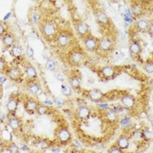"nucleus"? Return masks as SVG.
<instances>
[{
	"mask_svg": "<svg viewBox=\"0 0 153 153\" xmlns=\"http://www.w3.org/2000/svg\"><path fill=\"white\" fill-rule=\"evenodd\" d=\"M39 30L41 34L47 40L54 39L58 33L57 25L51 21H44L39 25Z\"/></svg>",
	"mask_w": 153,
	"mask_h": 153,
	"instance_id": "f257e3e1",
	"label": "nucleus"
},
{
	"mask_svg": "<svg viewBox=\"0 0 153 153\" xmlns=\"http://www.w3.org/2000/svg\"><path fill=\"white\" fill-rule=\"evenodd\" d=\"M68 63L74 67H79L82 64L85 60V54L82 50L73 49L68 53Z\"/></svg>",
	"mask_w": 153,
	"mask_h": 153,
	"instance_id": "f03ea898",
	"label": "nucleus"
},
{
	"mask_svg": "<svg viewBox=\"0 0 153 153\" xmlns=\"http://www.w3.org/2000/svg\"><path fill=\"white\" fill-rule=\"evenodd\" d=\"M5 74H6L7 78L10 79L11 81L18 82L23 78L24 72L19 67L13 66V67H10L7 68V70L5 71Z\"/></svg>",
	"mask_w": 153,
	"mask_h": 153,
	"instance_id": "7ed1b4c3",
	"label": "nucleus"
},
{
	"mask_svg": "<svg viewBox=\"0 0 153 153\" xmlns=\"http://www.w3.org/2000/svg\"><path fill=\"white\" fill-rule=\"evenodd\" d=\"M83 45L85 47V50L90 53H93L94 51L97 50L98 47V39L96 37H94L92 34H88L86 36L85 38L82 39Z\"/></svg>",
	"mask_w": 153,
	"mask_h": 153,
	"instance_id": "20e7f679",
	"label": "nucleus"
},
{
	"mask_svg": "<svg viewBox=\"0 0 153 153\" xmlns=\"http://www.w3.org/2000/svg\"><path fill=\"white\" fill-rule=\"evenodd\" d=\"M54 41L59 48H66L70 44L71 36L67 32H58Z\"/></svg>",
	"mask_w": 153,
	"mask_h": 153,
	"instance_id": "39448f33",
	"label": "nucleus"
},
{
	"mask_svg": "<svg viewBox=\"0 0 153 153\" xmlns=\"http://www.w3.org/2000/svg\"><path fill=\"white\" fill-rule=\"evenodd\" d=\"M114 47V41L108 37H102L98 40V47L97 49L103 53L110 52Z\"/></svg>",
	"mask_w": 153,
	"mask_h": 153,
	"instance_id": "423d86ee",
	"label": "nucleus"
},
{
	"mask_svg": "<svg viewBox=\"0 0 153 153\" xmlns=\"http://www.w3.org/2000/svg\"><path fill=\"white\" fill-rule=\"evenodd\" d=\"M26 88L28 92L33 96H39L41 94V86L37 80H29Z\"/></svg>",
	"mask_w": 153,
	"mask_h": 153,
	"instance_id": "0eeeda50",
	"label": "nucleus"
},
{
	"mask_svg": "<svg viewBox=\"0 0 153 153\" xmlns=\"http://www.w3.org/2000/svg\"><path fill=\"white\" fill-rule=\"evenodd\" d=\"M74 27H75V30H76V33L77 34L80 36L81 38H85L86 36H88L90 32L89 30V25L87 23L83 22V21H77L75 22L74 25Z\"/></svg>",
	"mask_w": 153,
	"mask_h": 153,
	"instance_id": "6e6552de",
	"label": "nucleus"
},
{
	"mask_svg": "<svg viewBox=\"0 0 153 153\" xmlns=\"http://www.w3.org/2000/svg\"><path fill=\"white\" fill-rule=\"evenodd\" d=\"M56 137L57 139L59 140V142L62 144H66L71 140V133L69 130H68L67 128H59V130H57L56 133Z\"/></svg>",
	"mask_w": 153,
	"mask_h": 153,
	"instance_id": "1a4fd4ad",
	"label": "nucleus"
},
{
	"mask_svg": "<svg viewBox=\"0 0 153 153\" xmlns=\"http://www.w3.org/2000/svg\"><path fill=\"white\" fill-rule=\"evenodd\" d=\"M24 74L29 80H37L38 72L36 68L30 62H26L24 66Z\"/></svg>",
	"mask_w": 153,
	"mask_h": 153,
	"instance_id": "9d476101",
	"label": "nucleus"
},
{
	"mask_svg": "<svg viewBox=\"0 0 153 153\" xmlns=\"http://www.w3.org/2000/svg\"><path fill=\"white\" fill-rule=\"evenodd\" d=\"M120 102H121V105L123 107V108H133L136 106V99L132 94H126L123 95L120 98Z\"/></svg>",
	"mask_w": 153,
	"mask_h": 153,
	"instance_id": "9b49d317",
	"label": "nucleus"
},
{
	"mask_svg": "<svg viewBox=\"0 0 153 153\" xmlns=\"http://www.w3.org/2000/svg\"><path fill=\"white\" fill-rule=\"evenodd\" d=\"M2 44L4 49H11L16 44V37L12 33L7 32L1 38Z\"/></svg>",
	"mask_w": 153,
	"mask_h": 153,
	"instance_id": "f8f14e48",
	"label": "nucleus"
},
{
	"mask_svg": "<svg viewBox=\"0 0 153 153\" xmlns=\"http://www.w3.org/2000/svg\"><path fill=\"white\" fill-rule=\"evenodd\" d=\"M129 51L132 57L139 56L142 53L141 43L138 40H135V39L130 40L129 44Z\"/></svg>",
	"mask_w": 153,
	"mask_h": 153,
	"instance_id": "ddd939ff",
	"label": "nucleus"
},
{
	"mask_svg": "<svg viewBox=\"0 0 153 153\" xmlns=\"http://www.w3.org/2000/svg\"><path fill=\"white\" fill-rule=\"evenodd\" d=\"M39 102L35 100L34 98H29V99H26L24 102V108H25V110L29 113V114H34L36 113V109L39 106Z\"/></svg>",
	"mask_w": 153,
	"mask_h": 153,
	"instance_id": "4468645a",
	"label": "nucleus"
},
{
	"mask_svg": "<svg viewBox=\"0 0 153 153\" xmlns=\"http://www.w3.org/2000/svg\"><path fill=\"white\" fill-rule=\"evenodd\" d=\"M88 97L89 98V100H90L91 102L98 103V102H101L104 99L105 95H104V94H103L100 89H98V88H94V89H91V90L88 91Z\"/></svg>",
	"mask_w": 153,
	"mask_h": 153,
	"instance_id": "2eb2a0df",
	"label": "nucleus"
},
{
	"mask_svg": "<svg viewBox=\"0 0 153 153\" xmlns=\"http://www.w3.org/2000/svg\"><path fill=\"white\" fill-rule=\"evenodd\" d=\"M152 21L145 19V18H139L137 19V21L135 22V28L136 30H137L138 32H145L148 30L150 25Z\"/></svg>",
	"mask_w": 153,
	"mask_h": 153,
	"instance_id": "dca6fc26",
	"label": "nucleus"
},
{
	"mask_svg": "<svg viewBox=\"0 0 153 153\" xmlns=\"http://www.w3.org/2000/svg\"><path fill=\"white\" fill-rule=\"evenodd\" d=\"M18 107H19V100L15 96H11L6 103V108L9 114H11L12 116H15Z\"/></svg>",
	"mask_w": 153,
	"mask_h": 153,
	"instance_id": "f3484780",
	"label": "nucleus"
},
{
	"mask_svg": "<svg viewBox=\"0 0 153 153\" xmlns=\"http://www.w3.org/2000/svg\"><path fill=\"white\" fill-rule=\"evenodd\" d=\"M95 19H96V21L100 25H106L108 24L109 23V17L108 15L107 14V12L102 10V9H99L97 10L95 12Z\"/></svg>",
	"mask_w": 153,
	"mask_h": 153,
	"instance_id": "a211bd4d",
	"label": "nucleus"
},
{
	"mask_svg": "<svg viewBox=\"0 0 153 153\" xmlns=\"http://www.w3.org/2000/svg\"><path fill=\"white\" fill-rule=\"evenodd\" d=\"M101 74L104 77V78H112L115 76L116 74V72H117V69L115 67L113 66H110V65H107V66H104L101 68Z\"/></svg>",
	"mask_w": 153,
	"mask_h": 153,
	"instance_id": "6ab92c4d",
	"label": "nucleus"
},
{
	"mask_svg": "<svg viewBox=\"0 0 153 153\" xmlns=\"http://www.w3.org/2000/svg\"><path fill=\"white\" fill-rule=\"evenodd\" d=\"M116 145L122 151H125L130 147V139L125 135H121L117 140Z\"/></svg>",
	"mask_w": 153,
	"mask_h": 153,
	"instance_id": "aec40b11",
	"label": "nucleus"
},
{
	"mask_svg": "<svg viewBox=\"0 0 153 153\" xmlns=\"http://www.w3.org/2000/svg\"><path fill=\"white\" fill-rule=\"evenodd\" d=\"M75 113H76V116L80 119L84 120V119H88L90 117L91 110L88 106L78 107L75 110Z\"/></svg>",
	"mask_w": 153,
	"mask_h": 153,
	"instance_id": "412c9836",
	"label": "nucleus"
},
{
	"mask_svg": "<svg viewBox=\"0 0 153 153\" xmlns=\"http://www.w3.org/2000/svg\"><path fill=\"white\" fill-rule=\"evenodd\" d=\"M7 124H8V126L12 130H19L20 127H21V125H22L20 119L18 117H16V116H12L11 117L8 118Z\"/></svg>",
	"mask_w": 153,
	"mask_h": 153,
	"instance_id": "4be33fe9",
	"label": "nucleus"
},
{
	"mask_svg": "<svg viewBox=\"0 0 153 153\" xmlns=\"http://www.w3.org/2000/svg\"><path fill=\"white\" fill-rule=\"evenodd\" d=\"M68 85L73 90L81 89V80L77 75H71L68 78Z\"/></svg>",
	"mask_w": 153,
	"mask_h": 153,
	"instance_id": "5701e85b",
	"label": "nucleus"
},
{
	"mask_svg": "<svg viewBox=\"0 0 153 153\" xmlns=\"http://www.w3.org/2000/svg\"><path fill=\"white\" fill-rule=\"evenodd\" d=\"M23 48L21 46L18 45V44H15L13 47L10 49V53L12 57L16 58V59H20L22 56H23Z\"/></svg>",
	"mask_w": 153,
	"mask_h": 153,
	"instance_id": "b1692460",
	"label": "nucleus"
},
{
	"mask_svg": "<svg viewBox=\"0 0 153 153\" xmlns=\"http://www.w3.org/2000/svg\"><path fill=\"white\" fill-rule=\"evenodd\" d=\"M130 11H131V13H132V16L140 17L141 14L143 13V6L140 4V3L135 2L134 4H132V5L130 7Z\"/></svg>",
	"mask_w": 153,
	"mask_h": 153,
	"instance_id": "393cba45",
	"label": "nucleus"
},
{
	"mask_svg": "<svg viewBox=\"0 0 153 153\" xmlns=\"http://www.w3.org/2000/svg\"><path fill=\"white\" fill-rule=\"evenodd\" d=\"M120 125L123 130H129L132 127V120L129 117H123L120 120Z\"/></svg>",
	"mask_w": 153,
	"mask_h": 153,
	"instance_id": "a878e982",
	"label": "nucleus"
},
{
	"mask_svg": "<svg viewBox=\"0 0 153 153\" xmlns=\"http://www.w3.org/2000/svg\"><path fill=\"white\" fill-rule=\"evenodd\" d=\"M106 119L108 121V122H110V123H114V122H116L118 118V114L117 113H116L114 110H112L111 108H109L108 111L106 112Z\"/></svg>",
	"mask_w": 153,
	"mask_h": 153,
	"instance_id": "bb28decb",
	"label": "nucleus"
},
{
	"mask_svg": "<svg viewBox=\"0 0 153 153\" xmlns=\"http://www.w3.org/2000/svg\"><path fill=\"white\" fill-rule=\"evenodd\" d=\"M57 68V62L53 59H48L45 64V68L48 71H55Z\"/></svg>",
	"mask_w": 153,
	"mask_h": 153,
	"instance_id": "cd10ccee",
	"label": "nucleus"
},
{
	"mask_svg": "<svg viewBox=\"0 0 153 153\" xmlns=\"http://www.w3.org/2000/svg\"><path fill=\"white\" fill-rule=\"evenodd\" d=\"M48 111H49V108L47 105H45L44 103L43 104L42 103H39L38 108H37V109H36V113L38 115H39V116H45V115H47V113H48Z\"/></svg>",
	"mask_w": 153,
	"mask_h": 153,
	"instance_id": "c85d7f7f",
	"label": "nucleus"
},
{
	"mask_svg": "<svg viewBox=\"0 0 153 153\" xmlns=\"http://www.w3.org/2000/svg\"><path fill=\"white\" fill-rule=\"evenodd\" d=\"M61 93L64 96L68 97L73 94V89L68 84H62L61 85Z\"/></svg>",
	"mask_w": 153,
	"mask_h": 153,
	"instance_id": "c756f323",
	"label": "nucleus"
},
{
	"mask_svg": "<svg viewBox=\"0 0 153 153\" xmlns=\"http://www.w3.org/2000/svg\"><path fill=\"white\" fill-rule=\"evenodd\" d=\"M143 69L144 71L147 73V74H152L153 73V64H152V59H147L145 62H144V64H143Z\"/></svg>",
	"mask_w": 153,
	"mask_h": 153,
	"instance_id": "7c9ffc66",
	"label": "nucleus"
},
{
	"mask_svg": "<svg viewBox=\"0 0 153 153\" xmlns=\"http://www.w3.org/2000/svg\"><path fill=\"white\" fill-rule=\"evenodd\" d=\"M7 151L9 152V153L20 152V149H19V147L15 143H11L7 146Z\"/></svg>",
	"mask_w": 153,
	"mask_h": 153,
	"instance_id": "2f4dec72",
	"label": "nucleus"
},
{
	"mask_svg": "<svg viewBox=\"0 0 153 153\" xmlns=\"http://www.w3.org/2000/svg\"><path fill=\"white\" fill-rule=\"evenodd\" d=\"M142 137L145 140L151 141L152 139V131L150 130H145L142 132Z\"/></svg>",
	"mask_w": 153,
	"mask_h": 153,
	"instance_id": "473e14b6",
	"label": "nucleus"
},
{
	"mask_svg": "<svg viewBox=\"0 0 153 153\" xmlns=\"http://www.w3.org/2000/svg\"><path fill=\"white\" fill-rule=\"evenodd\" d=\"M7 68H8V66H7L6 60L4 57H0V73H5Z\"/></svg>",
	"mask_w": 153,
	"mask_h": 153,
	"instance_id": "72a5a7b5",
	"label": "nucleus"
},
{
	"mask_svg": "<svg viewBox=\"0 0 153 153\" xmlns=\"http://www.w3.org/2000/svg\"><path fill=\"white\" fill-rule=\"evenodd\" d=\"M54 77H55L56 80H58L59 82H65V80H66V75H65V74L62 73V72H60V71L55 72Z\"/></svg>",
	"mask_w": 153,
	"mask_h": 153,
	"instance_id": "f704fd0d",
	"label": "nucleus"
},
{
	"mask_svg": "<svg viewBox=\"0 0 153 153\" xmlns=\"http://www.w3.org/2000/svg\"><path fill=\"white\" fill-rule=\"evenodd\" d=\"M25 55L28 57V59H33V55H34V51L30 46H27L25 49Z\"/></svg>",
	"mask_w": 153,
	"mask_h": 153,
	"instance_id": "c9c22d12",
	"label": "nucleus"
},
{
	"mask_svg": "<svg viewBox=\"0 0 153 153\" xmlns=\"http://www.w3.org/2000/svg\"><path fill=\"white\" fill-rule=\"evenodd\" d=\"M108 153H123V151H122L121 149H119V148H118L117 145H113V146H111V147L108 149Z\"/></svg>",
	"mask_w": 153,
	"mask_h": 153,
	"instance_id": "e433bc0d",
	"label": "nucleus"
},
{
	"mask_svg": "<svg viewBox=\"0 0 153 153\" xmlns=\"http://www.w3.org/2000/svg\"><path fill=\"white\" fill-rule=\"evenodd\" d=\"M6 33H7V28H6V26L2 23V22H0V37L2 38Z\"/></svg>",
	"mask_w": 153,
	"mask_h": 153,
	"instance_id": "4c0bfd02",
	"label": "nucleus"
},
{
	"mask_svg": "<svg viewBox=\"0 0 153 153\" xmlns=\"http://www.w3.org/2000/svg\"><path fill=\"white\" fill-rule=\"evenodd\" d=\"M111 109L114 110L116 113H117L118 114V113H120V112H122V111L123 110V107L122 106L121 104H116L115 106L111 108Z\"/></svg>",
	"mask_w": 153,
	"mask_h": 153,
	"instance_id": "58836bf2",
	"label": "nucleus"
},
{
	"mask_svg": "<svg viewBox=\"0 0 153 153\" xmlns=\"http://www.w3.org/2000/svg\"><path fill=\"white\" fill-rule=\"evenodd\" d=\"M76 102H77V104L79 105V107L88 106L87 102H86L84 99H82V98H79V99H77V100H76Z\"/></svg>",
	"mask_w": 153,
	"mask_h": 153,
	"instance_id": "ea45409f",
	"label": "nucleus"
},
{
	"mask_svg": "<svg viewBox=\"0 0 153 153\" xmlns=\"http://www.w3.org/2000/svg\"><path fill=\"white\" fill-rule=\"evenodd\" d=\"M64 100L62 99V98H60V97H57L56 99H55V104L57 105V106L61 107L64 105Z\"/></svg>",
	"mask_w": 153,
	"mask_h": 153,
	"instance_id": "a19ab883",
	"label": "nucleus"
},
{
	"mask_svg": "<svg viewBox=\"0 0 153 153\" xmlns=\"http://www.w3.org/2000/svg\"><path fill=\"white\" fill-rule=\"evenodd\" d=\"M39 19L38 17V14L36 12H34L33 15V23L37 25V24L39 23Z\"/></svg>",
	"mask_w": 153,
	"mask_h": 153,
	"instance_id": "79ce46f5",
	"label": "nucleus"
},
{
	"mask_svg": "<svg viewBox=\"0 0 153 153\" xmlns=\"http://www.w3.org/2000/svg\"><path fill=\"white\" fill-rule=\"evenodd\" d=\"M152 28H153V25H152V22L151 25H150V26H149V28H148V30H147V32H149V33H150V35L151 36L152 35Z\"/></svg>",
	"mask_w": 153,
	"mask_h": 153,
	"instance_id": "37998d69",
	"label": "nucleus"
},
{
	"mask_svg": "<svg viewBox=\"0 0 153 153\" xmlns=\"http://www.w3.org/2000/svg\"><path fill=\"white\" fill-rule=\"evenodd\" d=\"M45 105H47V106H52L53 103V102H51V101H49V100H46V101H44V102H43Z\"/></svg>",
	"mask_w": 153,
	"mask_h": 153,
	"instance_id": "c03bdc74",
	"label": "nucleus"
},
{
	"mask_svg": "<svg viewBox=\"0 0 153 153\" xmlns=\"http://www.w3.org/2000/svg\"><path fill=\"white\" fill-rule=\"evenodd\" d=\"M74 146L76 148V149H78V148H82V145L78 143V142H74Z\"/></svg>",
	"mask_w": 153,
	"mask_h": 153,
	"instance_id": "a18cd8bd",
	"label": "nucleus"
},
{
	"mask_svg": "<svg viewBox=\"0 0 153 153\" xmlns=\"http://www.w3.org/2000/svg\"><path fill=\"white\" fill-rule=\"evenodd\" d=\"M5 81H6V77H4V76H0V82H1L2 84L4 83Z\"/></svg>",
	"mask_w": 153,
	"mask_h": 153,
	"instance_id": "49530a36",
	"label": "nucleus"
},
{
	"mask_svg": "<svg viewBox=\"0 0 153 153\" xmlns=\"http://www.w3.org/2000/svg\"><path fill=\"white\" fill-rule=\"evenodd\" d=\"M4 149V144L0 143V152H3Z\"/></svg>",
	"mask_w": 153,
	"mask_h": 153,
	"instance_id": "de8ad7c7",
	"label": "nucleus"
},
{
	"mask_svg": "<svg viewBox=\"0 0 153 153\" xmlns=\"http://www.w3.org/2000/svg\"><path fill=\"white\" fill-rule=\"evenodd\" d=\"M71 153H82L81 151H79V150H77V149H75V150H73Z\"/></svg>",
	"mask_w": 153,
	"mask_h": 153,
	"instance_id": "09e8293b",
	"label": "nucleus"
},
{
	"mask_svg": "<svg viewBox=\"0 0 153 153\" xmlns=\"http://www.w3.org/2000/svg\"><path fill=\"white\" fill-rule=\"evenodd\" d=\"M0 112H1V107H0Z\"/></svg>",
	"mask_w": 153,
	"mask_h": 153,
	"instance_id": "8fccbe9b",
	"label": "nucleus"
},
{
	"mask_svg": "<svg viewBox=\"0 0 153 153\" xmlns=\"http://www.w3.org/2000/svg\"><path fill=\"white\" fill-rule=\"evenodd\" d=\"M37 153H42V152H37Z\"/></svg>",
	"mask_w": 153,
	"mask_h": 153,
	"instance_id": "3c124183",
	"label": "nucleus"
},
{
	"mask_svg": "<svg viewBox=\"0 0 153 153\" xmlns=\"http://www.w3.org/2000/svg\"><path fill=\"white\" fill-rule=\"evenodd\" d=\"M130 153H134V152H130Z\"/></svg>",
	"mask_w": 153,
	"mask_h": 153,
	"instance_id": "603ef678",
	"label": "nucleus"
}]
</instances>
